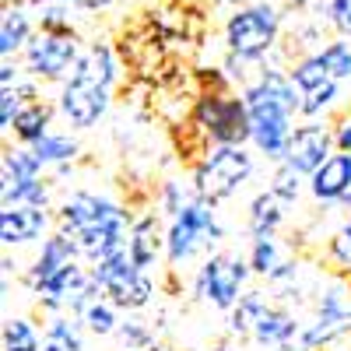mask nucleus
Instances as JSON below:
<instances>
[{
    "label": "nucleus",
    "instance_id": "f257e3e1",
    "mask_svg": "<svg viewBox=\"0 0 351 351\" xmlns=\"http://www.w3.org/2000/svg\"><path fill=\"white\" fill-rule=\"evenodd\" d=\"M243 99L250 106V127H253L256 152L285 162L288 141L295 134L291 120H295V112H302V92L295 88L291 74L263 67L256 74V81H250L243 88Z\"/></svg>",
    "mask_w": 351,
    "mask_h": 351
},
{
    "label": "nucleus",
    "instance_id": "f03ea898",
    "mask_svg": "<svg viewBox=\"0 0 351 351\" xmlns=\"http://www.w3.org/2000/svg\"><path fill=\"white\" fill-rule=\"evenodd\" d=\"M190 120L211 144H246V141H253L250 106H246V99L232 95L228 88H204L193 102Z\"/></svg>",
    "mask_w": 351,
    "mask_h": 351
},
{
    "label": "nucleus",
    "instance_id": "7ed1b4c3",
    "mask_svg": "<svg viewBox=\"0 0 351 351\" xmlns=\"http://www.w3.org/2000/svg\"><path fill=\"white\" fill-rule=\"evenodd\" d=\"M250 176H253V158L243 144H211V152L193 169V190L200 200L218 204L236 193Z\"/></svg>",
    "mask_w": 351,
    "mask_h": 351
},
{
    "label": "nucleus",
    "instance_id": "20e7f679",
    "mask_svg": "<svg viewBox=\"0 0 351 351\" xmlns=\"http://www.w3.org/2000/svg\"><path fill=\"white\" fill-rule=\"evenodd\" d=\"M278 28H281V14L271 4H250L239 8L225 21V43L228 53L239 56V60H260L267 56L278 43Z\"/></svg>",
    "mask_w": 351,
    "mask_h": 351
},
{
    "label": "nucleus",
    "instance_id": "39448f33",
    "mask_svg": "<svg viewBox=\"0 0 351 351\" xmlns=\"http://www.w3.org/2000/svg\"><path fill=\"white\" fill-rule=\"evenodd\" d=\"M225 236V228L218 225V215H215V204L193 197L186 208L172 218L169 232H165V256L169 263H183L190 260L200 246H211Z\"/></svg>",
    "mask_w": 351,
    "mask_h": 351
},
{
    "label": "nucleus",
    "instance_id": "423d86ee",
    "mask_svg": "<svg viewBox=\"0 0 351 351\" xmlns=\"http://www.w3.org/2000/svg\"><path fill=\"white\" fill-rule=\"evenodd\" d=\"M92 278L109 295V302L120 306V309H141V306H148L152 295H155V285H152L148 271H141L137 263L130 260L127 250L92 263Z\"/></svg>",
    "mask_w": 351,
    "mask_h": 351
},
{
    "label": "nucleus",
    "instance_id": "0eeeda50",
    "mask_svg": "<svg viewBox=\"0 0 351 351\" xmlns=\"http://www.w3.org/2000/svg\"><path fill=\"white\" fill-rule=\"evenodd\" d=\"M43 169L46 165L36 158L32 148H8L4 152V186H0L4 208H14V204L46 208L49 190L43 183Z\"/></svg>",
    "mask_w": 351,
    "mask_h": 351
},
{
    "label": "nucleus",
    "instance_id": "6e6552de",
    "mask_svg": "<svg viewBox=\"0 0 351 351\" xmlns=\"http://www.w3.org/2000/svg\"><path fill=\"white\" fill-rule=\"evenodd\" d=\"M250 263L239 256H228V253H215L208 263L200 267L197 274V295L204 302H211L218 309H236L239 299L246 295L243 285L250 278Z\"/></svg>",
    "mask_w": 351,
    "mask_h": 351
},
{
    "label": "nucleus",
    "instance_id": "1a4fd4ad",
    "mask_svg": "<svg viewBox=\"0 0 351 351\" xmlns=\"http://www.w3.org/2000/svg\"><path fill=\"white\" fill-rule=\"evenodd\" d=\"M77 60H81V49L74 32H36L25 49L28 74L43 81H64L67 74H74Z\"/></svg>",
    "mask_w": 351,
    "mask_h": 351
},
{
    "label": "nucleus",
    "instance_id": "9d476101",
    "mask_svg": "<svg viewBox=\"0 0 351 351\" xmlns=\"http://www.w3.org/2000/svg\"><path fill=\"white\" fill-rule=\"evenodd\" d=\"M116 221H130V215L120 208V204H112L106 197H95V193H71L60 211H56V225L60 232L71 239L84 228H95V225H116Z\"/></svg>",
    "mask_w": 351,
    "mask_h": 351
},
{
    "label": "nucleus",
    "instance_id": "9b49d317",
    "mask_svg": "<svg viewBox=\"0 0 351 351\" xmlns=\"http://www.w3.org/2000/svg\"><path fill=\"white\" fill-rule=\"evenodd\" d=\"M60 116L77 127V130H88L95 127L106 109H109V88L95 84V81H84V77H67L64 88H60Z\"/></svg>",
    "mask_w": 351,
    "mask_h": 351
},
{
    "label": "nucleus",
    "instance_id": "f8f14e48",
    "mask_svg": "<svg viewBox=\"0 0 351 351\" xmlns=\"http://www.w3.org/2000/svg\"><path fill=\"white\" fill-rule=\"evenodd\" d=\"M334 152H337V141H334L330 127H324V123H302V127H295V134H291V141H288L285 162L295 172H302V176H313Z\"/></svg>",
    "mask_w": 351,
    "mask_h": 351
},
{
    "label": "nucleus",
    "instance_id": "ddd939ff",
    "mask_svg": "<svg viewBox=\"0 0 351 351\" xmlns=\"http://www.w3.org/2000/svg\"><path fill=\"white\" fill-rule=\"evenodd\" d=\"M49 228V215L46 208H32V204H14V208L0 211V239L4 246H21L39 239Z\"/></svg>",
    "mask_w": 351,
    "mask_h": 351
},
{
    "label": "nucleus",
    "instance_id": "4468645a",
    "mask_svg": "<svg viewBox=\"0 0 351 351\" xmlns=\"http://www.w3.org/2000/svg\"><path fill=\"white\" fill-rule=\"evenodd\" d=\"M309 190L319 204H334L344 200L351 190V155L348 152H334L324 165L309 176Z\"/></svg>",
    "mask_w": 351,
    "mask_h": 351
},
{
    "label": "nucleus",
    "instance_id": "2eb2a0df",
    "mask_svg": "<svg viewBox=\"0 0 351 351\" xmlns=\"http://www.w3.org/2000/svg\"><path fill=\"white\" fill-rule=\"evenodd\" d=\"M299 324L291 319L285 309H278V306H263L260 309V316H256V324H253V341L256 344H263V348H281V351H291L295 348V341H299Z\"/></svg>",
    "mask_w": 351,
    "mask_h": 351
},
{
    "label": "nucleus",
    "instance_id": "dca6fc26",
    "mask_svg": "<svg viewBox=\"0 0 351 351\" xmlns=\"http://www.w3.org/2000/svg\"><path fill=\"white\" fill-rule=\"evenodd\" d=\"M165 246V239L158 236V221H155V215H144V218H137L134 225H130V239H127V253H130V260L137 263L141 271H148L152 263L158 260V250Z\"/></svg>",
    "mask_w": 351,
    "mask_h": 351
},
{
    "label": "nucleus",
    "instance_id": "f3484780",
    "mask_svg": "<svg viewBox=\"0 0 351 351\" xmlns=\"http://www.w3.org/2000/svg\"><path fill=\"white\" fill-rule=\"evenodd\" d=\"M71 77H84V81L102 84V88H112L116 77H120V67H116V56H112V49L106 43H92L81 53V60H77Z\"/></svg>",
    "mask_w": 351,
    "mask_h": 351
},
{
    "label": "nucleus",
    "instance_id": "a211bd4d",
    "mask_svg": "<svg viewBox=\"0 0 351 351\" xmlns=\"http://www.w3.org/2000/svg\"><path fill=\"white\" fill-rule=\"evenodd\" d=\"M49 120H53V109L43 99H28L21 106V112L14 116V127H11L21 148H32L36 141H43L49 134Z\"/></svg>",
    "mask_w": 351,
    "mask_h": 351
},
{
    "label": "nucleus",
    "instance_id": "6ab92c4d",
    "mask_svg": "<svg viewBox=\"0 0 351 351\" xmlns=\"http://www.w3.org/2000/svg\"><path fill=\"white\" fill-rule=\"evenodd\" d=\"M74 260H77V246L64 236V232H56V236H49V239L43 243V250H39V256H36V267H32V274H28V285L49 278L53 271L67 267V263H74Z\"/></svg>",
    "mask_w": 351,
    "mask_h": 351
},
{
    "label": "nucleus",
    "instance_id": "aec40b11",
    "mask_svg": "<svg viewBox=\"0 0 351 351\" xmlns=\"http://www.w3.org/2000/svg\"><path fill=\"white\" fill-rule=\"evenodd\" d=\"M32 43V18L25 14V8H8L4 18H0V56L11 60L18 49H28Z\"/></svg>",
    "mask_w": 351,
    "mask_h": 351
},
{
    "label": "nucleus",
    "instance_id": "412c9836",
    "mask_svg": "<svg viewBox=\"0 0 351 351\" xmlns=\"http://www.w3.org/2000/svg\"><path fill=\"white\" fill-rule=\"evenodd\" d=\"M281 218H285V200L274 197L271 190L256 193L253 204H250V236H253V239L274 236L278 225H281Z\"/></svg>",
    "mask_w": 351,
    "mask_h": 351
},
{
    "label": "nucleus",
    "instance_id": "4be33fe9",
    "mask_svg": "<svg viewBox=\"0 0 351 351\" xmlns=\"http://www.w3.org/2000/svg\"><path fill=\"white\" fill-rule=\"evenodd\" d=\"M32 152H36V158L43 165H67V162L77 158V141L71 134H53L49 130L43 141L32 144Z\"/></svg>",
    "mask_w": 351,
    "mask_h": 351
},
{
    "label": "nucleus",
    "instance_id": "5701e85b",
    "mask_svg": "<svg viewBox=\"0 0 351 351\" xmlns=\"http://www.w3.org/2000/svg\"><path fill=\"white\" fill-rule=\"evenodd\" d=\"M4 351H43L39 330L32 327V319L11 316L4 324Z\"/></svg>",
    "mask_w": 351,
    "mask_h": 351
},
{
    "label": "nucleus",
    "instance_id": "b1692460",
    "mask_svg": "<svg viewBox=\"0 0 351 351\" xmlns=\"http://www.w3.org/2000/svg\"><path fill=\"white\" fill-rule=\"evenodd\" d=\"M281 246H278V239L274 236H260V239H253V250H250V267H253V274H260V278H271L278 267H281Z\"/></svg>",
    "mask_w": 351,
    "mask_h": 351
},
{
    "label": "nucleus",
    "instance_id": "393cba45",
    "mask_svg": "<svg viewBox=\"0 0 351 351\" xmlns=\"http://www.w3.org/2000/svg\"><path fill=\"white\" fill-rule=\"evenodd\" d=\"M116 309H120V306H112L109 299H95L92 306L81 313V324L92 330V334H99V337H109V334H116V327H120Z\"/></svg>",
    "mask_w": 351,
    "mask_h": 351
},
{
    "label": "nucleus",
    "instance_id": "a878e982",
    "mask_svg": "<svg viewBox=\"0 0 351 351\" xmlns=\"http://www.w3.org/2000/svg\"><path fill=\"white\" fill-rule=\"evenodd\" d=\"M291 74V81H295V88L299 92H313V88H319V84H327V81H334L330 74H327V67H324V60H319V53H309V56H302V60L288 71Z\"/></svg>",
    "mask_w": 351,
    "mask_h": 351
},
{
    "label": "nucleus",
    "instance_id": "bb28decb",
    "mask_svg": "<svg viewBox=\"0 0 351 351\" xmlns=\"http://www.w3.org/2000/svg\"><path fill=\"white\" fill-rule=\"evenodd\" d=\"M316 53H319V60H324V67L334 81H351V43L348 39H334Z\"/></svg>",
    "mask_w": 351,
    "mask_h": 351
},
{
    "label": "nucleus",
    "instance_id": "cd10ccee",
    "mask_svg": "<svg viewBox=\"0 0 351 351\" xmlns=\"http://www.w3.org/2000/svg\"><path fill=\"white\" fill-rule=\"evenodd\" d=\"M116 351H158V344L141 319H127L116 327Z\"/></svg>",
    "mask_w": 351,
    "mask_h": 351
},
{
    "label": "nucleus",
    "instance_id": "c85d7f7f",
    "mask_svg": "<svg viewBox=\"0 0 351 351\" xmlns=\"http://www.w3.org/2000/svg\"><path fill=\"white\" fill-rule=\"evenodd\" d=\"M263 306H267V302H263L260 291H246V295L239 299V306L228 309V313H232V316H228L232 334H253V324H256V316H260Z\"/></svg>",
    "mask_w": 351,
    "mask_h": 351
},
{
    "label": "nucleus",
    "instance_id": "c756f323",
    "mask_svg": "<svg viewBox=\"0 0 351 351\" xmlns=\"http://www.w3.org/2000/svg\"><path fill=\"white\" fill-rule=\"evenodd\" d=\"M46 337L64 344L67 351H84V341H81V324L77 319H67V316H53L46 324Z\"/></svg>",
    "mask_w": 351,
    "mask_h": 351
},
{
    "label": "nucleus",
    "instance_id": "7c9ffc66",
    "mask_svg": "<svg viewBox=\"0 0 351 351\" xmlns=\"http://www.w3.org/2000/svg\"><path fill=\"white\" fill-rule=\"evenodd\" d=\"M341 95V81H327V84H319L313 88V92H302V112L299 116H319V112H327Z\"/></svg>",
    "mask_w": 351,
    "mask_h": 351
},
{
    "label": "nucleus",
    "instance_id": "2f4dec72",
    "mask_svg": "<svg viewBox=\"0 0 351 351\" xmlns=\"http://www.w3.org/2000/svg\"><path fill=\"white\" fill-rule=\"evenodd\" d=\"M299 190H302V172H295L288 162H281L278 172H274V180H271V193L281 197L285 204H295L299 200Z\"/></svg>",
    "mask_w": 351,
    "mask_h": 351
},
{
    "label": "nucleus",
    "instance_id": "473e14b6",
    "mask_svg": "<svg viewBox=\"0 0 351 351\" xmlns=\"http://www.w3.org/2000/svg\"><path fill=\"white\" fill-rule=\"evenodd\" d=\"M327 14H330V25L341 32V39L351 43V0H330Z\"/></svg>",
    "mask_w": 351,
    "mask_h": 351
},
{
    "label": "nucleus",
    "instance_id": "72a5a7b5",
    "mask_svg": "<svg viewBox=\"0 0 351 351\" xmlns=\"http://www.w3.org/2000/svg\"><path fill=\"white\" fill-rule=\"evenodd\" d=\"M330 256L341 263V267H348L351 271V221L337 232V236L330 239Z\"/></svg>",
    "mask_w": 351,
    "mask_h": 351
},
{
    "label": "nucleus",
    "instance_id": "f704fd0d",
    "mask_svg": "<svg viewBox=\"0 0 351 351\" xmlns=\"http://www.w3.org/2000/svg\"><path fill=\"white\" fill-rule=\"evenodd\" d=\"M162 200H165V211L176 218V215H180L183 208H186V193H183V186L180 183H165V190H162Z\"/></svg>",
    "mask_w": 351,
    "mask_h": 351
},
{
    "label": "nucleus",
    "instance_id": "c9c22d12",
    "mask_svg": "<svg viewBox=\"0 0 351 351\" xmlns=\"http://www.w3.org/2000/svg\"><path fill=\"white\" fill-rule=\"evenodd\" d=\"M334 141H337V152H348V155H351V116H344V120L337 123Z\"/></svg>",
    "mask_w": 351,
    "mask_h": 351
},
{
    "label": "nucleus",
    "instance_id": "e433bc0d",
    "mask_svg": "<svg viewBox=\"0 0 351 351\" xmlns=\"http://www.w3.org/2000/svg\"><path fill=\"white\" fill-rule=\"evenodd\" d=\"M0 88H18V67H11L8 60L0 67Z\"/></svg>",
    "mask_w": 351,
    "mask_h": 351
},
{
    "label": "nucleus",
    "instance_id": "4c0bfd02",
    "mask_svg": "<svg viewBox=\"0 0 351 351\" xmlns=\"http://www.w3.org/2000/svg\"><path fill=\"white\" fill-rule=\"evenodd\" d=\"M36 4H53V8H84V0H36Z\"/></svg>",
    "mask_w": 351,
    "mask_h": 351
},
{
    "label": "nucleus",
    "instance_id": "58836bf2",
    "mask_svg": "<svg viewBox=\"0 0 351 351\" xmlns=\"http://www.w3.org/2000/svg\"><path fill=\"white\" fill-rule=\"evenodd\" d=\"M109 4H112V0H84L88 11H99V8H109Z\"/></svg>",
    "mask_w": 351,
    "mask_h": 351
},
{
    "label": "nucleus",
    "instance_id": "ea45409f",
    "mask_svg": "<svg viewBox=\"0 0 351 351\" xmlns=\"http://www.w3.org/2000/svg\"><path fill=\"white\" fill-rule=\"evenodd\" d=\"M43 351H67V348L56 344V341H49V337H43Z\"/></svg>",
    "mask_w": 351,
    "mask_h": 351
},
{
    "label": "nucleus",
    "instance_id": "a19ab883",
    "mask_svg": "<svg viewBox=\"0 0 351 351\" xmlns=\"http://www.w3.org/2000/svg\"><path fill=\"white\" fill-rule=\"evenodd\" d=\"M291 8H306V4H313V0H288Z\"/></svg>",
    "mask_w": 351,
    "mask_h": 351
}]
</instances>
